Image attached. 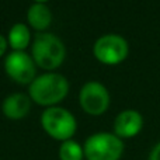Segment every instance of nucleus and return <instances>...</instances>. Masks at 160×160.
Here are the masks:
<instances>
[{
    "instance_id": "4",
    "label": "nucleus",
    "mask_w": 160,
    "mask_h": 160,
    "mask_svg": "<svg viewBox=\"0 0 160 160\" xmlns=\"http://www.w3.org/2000/svg\"><path fill=\"white\" fill-rule=\"evenodd\" d=\"M41 125L44 131L56 141H69L76 132L75 117L62 107H49L42 112Z\"/></svg>"
},
{
    "instance_id": "14",
    "label": "nucleus",
    "mask_w": 160,
    "mask_h": 160,
    "mask_svg": "<svg viewBox=\"0 0 160 160\" xmlns=\"http://www.w3.org/2000/svg\"><path fill=\"white\" fill-rule=\"evenodd\" d=\"M6 49H7V39H6L3 35H0V58L4 55Z\"/></svg>"
},
{
    "instance_id": "3",
    "label": "nucleus",
    "mask_w": 160,
    "mask_h": 160,
    "mask_svg": "<svg viewBox=\"0 0 160 160\" xmlns=\"http://www.w3.org/2000/svg\"><path fill=\"white\" fill-rule=\"evenodd\" d=\"M83 152L87 160H119L124 153V143L115 133L100 132L88 136Z\"/></svg>"
},
{
    "instance_id": "13",
    "label": "nucleus",
    "mask_w": 160,
    "mask_h": 160,
    "mask_svg": "<svg viewBox=\"0 0 160 160\" xmlns=\"http://www.w3.org/2000/svg\"><path fill=\"white\" fill-rule=\"evenodd\" d=\"M149 160H160V142L153 148L152 153H150V158Z\"/></svg>"
},
{
    "instance_id": "8",
    "label": "nucleus",
    "mask_w": 160,
    "mask_h": 160,
    "mask_svg": "<svg viewBox=\"0 0 160 160\" xmlns=\"http://www.w3.org/2000/svg\"><path fill=\"white\" fill-rule=\"evenodd\" d=\"M143 119L142 115L135 110H125L117 115L114 121V132L121 138H133L142 129Z\"/></svg>"
},
{
    "instance_id": "11",
    "label": "nucleus",
    "mask_w": 160,
    "mask_h": 160,
    "mask_svg": "<svg viewBox=\"0 0 160 160\" xmlns=\"http://www.w3.org/2000/svg\"><path fill=\"white\" fill-rule=\"evenodd\" d=\"M30 41H31V34L25 24L17 22L10 28L7 44L10 45L13 51H24L28 47Z\"/></svg>"
},
{
    "instance_id": "2",
    "label": "nucleus",
    "mask_w": 160,
    "mask_h": 160,
    "mask_svg": "<svg viewBox=\"0 0 160 160\" xmlns=\"http://www.w3.org/2000/svg\"><path fill=\"white\" fill-rule=\"evenodd\" d=\"M31 53L35 65L47 70H53L65 61V45L56 35L49 32H39L31 47Z\"/></svg>"
},
{
    "instance_id": "5",
    "label": "nucleus",
    "mask_w": 160,
    "mask_h": 160,
    "mask_svg": "<svg viewBox=\"0 0 160 160\" xmlns=\"http://www.w3.org/2000/svg\"><path fill=\"white\" fill-rule=\"evenodd\" d=\"M94 56L104 65H118L128 56V42L114 34L100 37L93 47Z\"/></svg>"
},
{
    "instance_id": "6",
    "label": "nucleus",
    "mask_w": 160,
    "mask_h": 160,
    "mask_svg": "<svg viewBox=\"0 0 160 160\" xmlns=\"http://www.w3.org/2000/svg\"><path fill=\"white\" fill-rule=\"evenodd\" d=\"M4 69L8 78L20 84L32 83L35 79V62L24 51H13L4 61Z\"/></svg>"
},
{
    "instance_id": "12",
    "label": "nucleus",
    "mask_w": 160,
    "mask_h": 160,
    "mask_svg": "<svg viewBox=\"0 0 160 160\" xmlns=\"http://www.w3.org/2000/svg\"><path fill=\"white\" fill-rule=\"evenodd\" d=\"M83 158H84L83 148L72 139L65 141L59 148V159L61 160H83Z\"/></svg>"
},
{
    "instance_id": "9",
    "label": "nucleus",
    "mask_w": 160,
    "mask_h": 160,
    "mask_svg": "<svg viewBox=\"0 0 160 160\" xmlns=\"http://www.w3.org/2000/svg\"><path fill=\"white\" fill-rule=\"evenodd\" d=\"M3 114L10 119H21L30 112L31 100L22 93H14L6 97L2 105Z\"/></svg>"
},
{
    "instance_id": "15",
    "label": "nucleus",
    "mask_w": 160,
    "mask_h": 160,
    "mask_svg": "<svg viewBox=\"0 0 160 160\" xmlns=\"http://www.w3.org/2000/svg\"><path fill=\"white\" fill-rule=\"evenodd\" d=\"M35 3H41V4H44V3H47L48 0H34Z\"/></svg>"
},
{
    "instance_id": "1",
    "label": "nucleus",
    "mask_w": 160,
    "mask_h": 160,
    "mask_svg": "<svg viewBox=\"0 0 160 160\" xmlns=\"http://www.w3.org/2000/svg\"><path fill=\"white\" fill-rule=\"evenodd\" d=\"M69 82L59 73H45L32 80L30 84V98L39 105L53 107L66 97Z\"/></svg>"
},
{
    "instance_id": "10",
    "label": "nucleus",
    "mask_w": 160,
    "mask_h": 160,
    "mask_svg": "<svg viewBox=\"0 0 160 160\" xmlns=\"http://www.w3.org/2000/svg\"><path fill=\"white\" fill-rule=\"evenodd\" d=\"M27 20L32 28L37 31H44L52 22V13L45 4L41 3H35L28 8L27 13Z\"/></svg>"
},
{
    "instance_id": "7",
    "label": "nucleus",
    "mask_w": 160,
    "mask_h": 160,
    "mask_svg": "<svg viewBox=\"0 0 160 160\" xmlns=\"http://www.w3.org/2000/svg\"><path fill=\"white\" fill-rule=\"evenodd\" d=\"M79 102L87 114L101 115L110 105V94L104 84L98 82H88L80 90Z\"/></svg>"
}]
</instances>
